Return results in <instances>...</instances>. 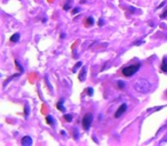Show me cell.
I'll return each instance as SVG.
<instances>
[{
	"mask_svg": "<svg viewBox=\"0 0 167 146\" xmlns=\"http://www.w3.org/2000/svg\"><path fill=\"white\" fill-rule=\"evenodd\" d=\"M134 89L139 93H142V94H145L148 91H150L151 89V83L145 80V79H139L134 82Z\"/></svg>",
	"mask_w": 167,
	"mask_h": 146,
	"instance_id": "obj_1",
	"label": "cell"
},
{
	"mask_svg": "<svg viewBox=\"0 0 167 146\" xmlns=\"http://www.w3.org/2000/svg\"><path fill=\"white\" fill-rule=\"evenodd\" d=\"M141 67V64H133V65H129V66H126V67H124L123 70H121V73H123V75H125V77H132V75H134L137 71H139V69Z\"/></svg>",
	"mask_w": 167,
	"mask_h": 146,
	"instance_id": "obj_2",
	"label": "cell"
},
{
	"mask_svg": "<svg viewBox=\"0 0 167 146\" xmlns=\"http://www.w3.org/2000/svg\"><path fill=\"white\" fill-rule=\"evenodd\" d=\"M92 122H93V115H92V113H86L85 117L83 118L84 129L85 130H88L89 127H90V125H92Z\"/></svg>",
	"mask_w": 167,
	"mask_h": 146,
	"instance_id": "obj_3",
	"label": "cell"
},
{
	"mask_svg": "<svg viewBox=\"0 0 167 146\" xmlns=\"http://www.w3.org/2000/svg\"><path fill=\"white\" fill-rule=\"evenodd\" d=\"M126 110H127V104H121V106L117 110V112L114 113V118H119V117H121L125 112H126Z\"/></svg>",
	"mask_w": 167,
	"mask_h": 146,
	"instance_id": "obj_4",
	"label": "cell"
},
{
	"mask_svg": "<svg viewBox=\"0 0 167 146\" xmlns=\"http://www.w3.org/2000/svg\"><path fill=\"white\" fill-rule=\"evenodd\" d=\"M21 144L23 146H31L32 145V139H31V137H29V136L23 137L22 141H21Z\"/></svg>",
	"mask_w": 167,
	"mask_h": 146,
	"instance_id": "obj_5",
	"label": "cell"
},
{
	"mask_svg": "<svg viewBox=\"0 0 167 146\" xmlns=\"http://www.w3.org/2000/svg\"><path fill=\"white\" fill-rule=\"evenodd\" d=\"M162 71L164 73H167V57L163 58V63H162Z\"/></svg>",
	"mask_w": 167,
	"mask_h": 146,
	"instance_id": "obj_6",
	"label": "cell"
},
{
	"mask_svg": "<svg viewBox=\"0 0 167 146\" xmlns=\"http://www.w3.org/2000/svg\"><path fill=\"white\" fill-rule=\"evenodd\" d=\"M86 79V67H83L81 70H80V74H79V80L80 81H83Z\"/></svg>",
	"mask_w": 167,
	"mask_h": 146,
	"instance_id": "obj_7",
	"label": "cell"
},
{
	"mask_svg": "<svg viewBox=\"0 0 167 146\" xmlns=\"http://www.w3.org/2000/svg\"><path fill=\"white\" fill-rule=\"evenodd\" d=\"M18 40H20V34H18V33H15V34H13V35L10 37V41L14 42V43L17 42Z\"/></svg>",
	"mask_w": 167,
	"mask_h": 146,
	"instance_id": "obj_8",
	"label": "cell"
},
{
	"mask_svg": "<svg viewBox=\"0 0 167 146\" xmlns=\"http://www.w3.org/2000/svg\"><path fill=\"white\" fill-rule=\"evenodd\" d=\"M57 109H59L60 111H62V112L65 111V109H64V106H63V99H61V101L57 103Z\"/></svg>",
	"mask_w": 167,
	"mask_h": 146,
	"instance_id": "obj_9",
	"label": "cell"
},
{
	"mask_svg": "<svg viewBox=\"0 0 167 146\" xmlns=\"http://www.w3.org/2000/svg\"><path fill=\"white\" fill-rule=\"evenodd\" d=\"M46 122L48 123V125H54V119H53V117L52 115H47L46 117Z\"/></svg>",
	"mask_w": 167,
	"mask_h": 146,
	"instance_id": "obj_10",
	"label": "cell"
},
{
	"mask_svg": "<svg viewBox=\"0 0 167 146\" xmlns=\"http://www.w3.org/2000/svg\"><path fill=\"white\" fill-rule=\"evenodd\" d=\"M94 24V18L93 17H87L86 18V25L89 26V25H93Z\"/></svg>",
	"mask_w": 167,
	"mask_h": 146,
	"instance_id": "obj_11",
	"label": "cell"
},
{
	"mask_svg": "<svg viewBox=\"0 0 167 146\" xmlns=\"http://www.w3.org/2000/svg\"><path fill=\"white\" fill-rule=\"evenodd\" d=\"M63 119H64L67 122H71V121H72V115H70V114H65V115L63 117Z\"/></svg>",
	"mask_w": 167,
	"mask_h": 146,
	"instance_id": "obj_12",
	"label": "cell"
},
{
	"mask_svg": "<svg viewBox=\"0 0 167 146\" xmlns=\"http://www.w3.org/2000/svg\"><path fill=\"white\" fill-rule=\"evenodd\" d=\"M15 64H16V66H17V69H20V72H21V73H23V67L21 66V64H20V62H18L17 59L15 61Z\"/></svg>",
	"mask_w": 167,
	"mask_h": 146,
	"instance_id": "obj_13",
	"label": "cell"
},
{
	"mask_svg": "<svg viewBox=\"0 0 167 146\" xmlns=\"http://www.w3.org/2000/svg\"><path fill=\"white\" fill-rule=\"evenodd\" d=\"M70 2H71V0H67V2L64 5V10H69L70 9Z\"/></svg>",
	"mask_w": 167,
	"mask_h": 146,
	"instance_id": "obj_14",
	"label": "cell"
},
{
	"mask_svg": "<svg viewBox=\"0 0 167 146\" xmlns=\"http://www.w3.org/2000/svg\"><path fill=\"white\" fill-rule=\"evenodd\" d=\"M85 91H86V94H87L88 96H92V95H93V91H94V90H93L92 88H86V90H85Z\"/></svg>",
	"mask_w": 167,
	"mask_h": 146,
	"instance_id": "obj_15",
	"label": "cell"
},
{
	"mask_svg": "<svg viewBox=\"0 0 167 146\" xmlns=\"http://www.w3.org/2000/svg\"><path fill=\"white\" fill-rule=\"evenodd\" d=\"M117 82H118V87H119V88H124V87H125L124 81H117Z\"/></svg>",
	"mask_w": 167,
	"mask_h": 146,
	"instance_id": "obj_16",
	"label": "cell"
},
{
	"mask_svg": "<svg viewBox=\"0 0 167 146\" xmlns=\"http://www.w3.org/2000/svg\"><path fill=\"white\" fill-rule=\"evenodd\" d=\"M73 131H75V139H78V130H77V128H75Z\"/></svg>",
	"mask_w": 167,
	"mask_h": 146,
	"instance_id": "obj_17",
	"label": "cell"
},
{
	"mask_svg": "<svg viewBox=\"0 0 167 146\" xmlns=\"http://www.w3.org/2000/svg\"><path fill=\"white\" fill-rule=\"evenodd\" d=\"M160 17H162V18H165V17H167V8H166V10L162 14V16H160Z\"/></svg>",
	"mask_w": 167,
	"mask_h": 146,
	"instance_id": "obj_18",
	"label": "cell"
},
{
	"mask_svg": "<svg viewBox=\"0 0 167 146\" xmlns=\"http://www.w3.org/2000/svg\"><path fill=\"white\" fill-rule=\"evenodd\" d=\"M81 64H83V63H81V62H79V63H77V65H76V67H75V69H73V71H76V70H77V69H78V67H79V66H81Z\"/></svg>",
	"mask_w": 167,
	"mask_h": 146,
	"instance_id": "obj_19",
	"label": "cell"
},
{
	"mask_svg": "<svg viewBox=\"0 0 167 146\" xmlns=\"http://www.w3.org/2000/svg\"><path fill=\"white\" fill-rule=\"evenodd\" d=\"M103 24H104V21H103V19H100V21H98V25L101 26V25H103Z\"/></svg>",
	"mask_w": 167,
	"mask_h": 146,
	"instance_id": "obj_20",
	"label": "cell"
},
{
	"mask_svg": "<svg viewBox=\"0 0 167 146\" xmlns=\"http://www.w3.org/2000/svg\"><path fill=\"white\" fill-rule=\"evenodd\" d=\"M25 110H26V111H25V115H28V114H29V107H28V105L25 106Z\"/></svg>",
	"mask_w": 167,
	"mask_h": 146,
	"instance_id": "obj_21",
	"label": "cell"
},
{
	"mask_svg": "<svg viewBox=\"0 0 167 146\" xmlns=\"http://www.w3.org/2000/svg\"><path fill=\"white\" fill-rule=\"evenodd\" d=\"M79 11V8H75V10H73V14H77Z\"/></svg>",
	"mask_w": 167,
	"mask_h": 146,
	"instance_id": "obj_22",
	"label": "cell"
}]
</instances>
